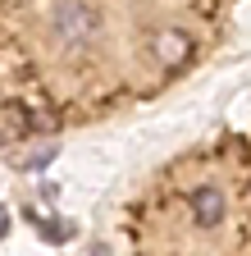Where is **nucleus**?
<instances>
[{
	"label": "nucleus",
	"instance_id": "obj_1",
	"mask_svg": "<svg viewBox=\"0 0 251 256\" xmlns=\"http://www.w3.org/2000/svg\"><path fill=\"white\" fill-rule=\"evenodd\" d=\"M91 28H96V14H91L82 0H59V5H55V32H59L69 46L87 42Z\"/></svg>",
	"mask_w": 251,
	"mask_h": 256
},
{
	"label": "nucleus",
	"instance_id": "obj_2",
	"mask_svg": "<svg viewBox=\"0 0 251 256\" xmlns=\"http://www.w3.org/2000/svg\"><path fill=\"white\" fill-rule=\"evenodd\" d=\"M187 55H192V42H187V32H178V28L155 32V60H160L165 69H178V64H187Z\"/></svg>",
	"mask_w": 251,
	"mask_h": 256
},
{
	"label": "nucleus",
	"instance_id": "obj_3",
	"mask_svg": "<svg viewBox=\"0 0 251 256\" xmlns=\"http://www.w3.org/2000/svg\"><path fill=\"white\" fill-rule=\"evenodd\" d=\"M192 220L201 224V229H215V224L224 220V192H219V188L192 192Z\"/></svg>",
	"mask_w": 251,
	"mask_h": 256
},
{
	"label": "nucleus",
	"instance_id": "obj_4",
	"mask_svg": "<svg viewBox=\"0 0 251 256\" xmlns=\"http://www.w3.org/2000/svg\"><path fill=\"white\" fill-rule=\"evenodd\" d=\"M23 133H27V124H23L18 106H5V142H14V138H23Z\"/></svg>",
	"mask_w": 251,
	"mask_h": 256
}]
</instances>
